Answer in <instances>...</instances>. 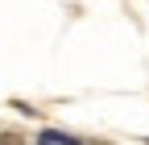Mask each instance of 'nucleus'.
I'll list each match as a JSON object with an SVG mask.
<instances>
[{"label":"nucleus","instance_id":"obj_1","mask_svg":"<svg viewBox=\"0 0 149 145\" xmlns=\"http://www.w3.org/2000/svg\"><path fill=\"white\" fill-rule=\"evenodd\" d=\"M0 145H21V137H17V133H4V137H0Z\"/></svg>","mask_w":149,"mask_h":145}]
</instances>
